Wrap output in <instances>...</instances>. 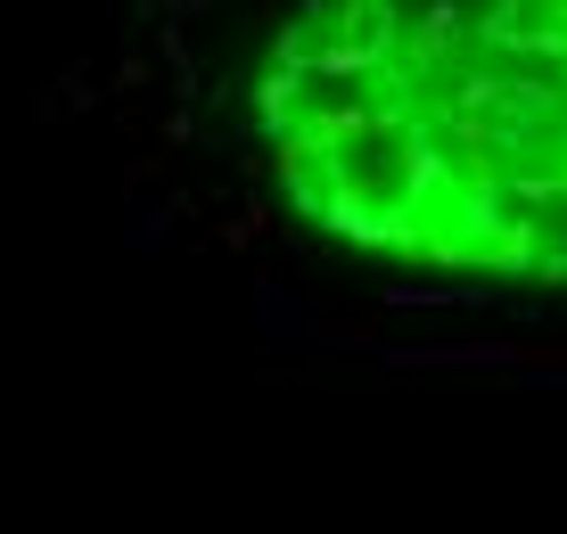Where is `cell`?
Here are the masks:
<instances>
[{
  "instance_id": "cell-1",
  "label": "cell",
  "mask_w": 567,
  "mask_h": 534,
  "mask_svg": "<svg viewBox=\"0 0 567 534\" xmlns=\"http://www.w3.org/2000/svg\"><path fill=\"white\" fill-rule=\"evenodd\" d=\"M206 91L214 148L305 239L567 296V0H264Z\"/></svg>"
}]
</instances>
